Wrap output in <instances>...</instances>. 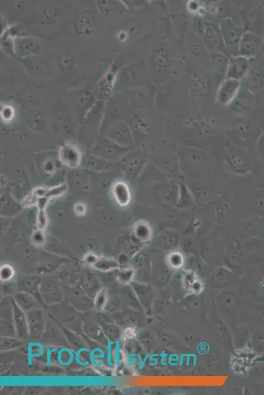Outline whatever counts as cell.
Masks as SVG:
<instances>
[{"instance_id": "cell-3", "label": "cell", "mask_w": 264, "mask_h": 395, "mask_svg": "<svg viewBox=\"0 0 264 395\" xmlns=\"http://www.w3.org/2000/svg\"><path fill=\"white\" fill-rule=\"evenodd\" d=\"M67 190V185L66 184H62L57 186V187L50 188V189H48L45 197L48 198V199L52 198L58 197V196L65 193Z\"/></svg>"}, {"instance_id": "cell-1", "label": "cell", "mask_w": 264, "mask_h": 395, "mask_svg": "<svg viewBox=\"0 0 264 395\" xmlns=\"http://www.w3.org/2000/svg\"><path fill=\"white\" fill-rule=\"evenodd\" d=\"M60 158L64 165L72 169L78 167L81 162L79 151L72 148H64L62 149Z\"/></svg>"}, {"instance_id": "cell-2", "label": "cell", "mask_w": 264, "mask_h": 395, "mask_svg": "<svg viewBox=\"0 0 264 395\" xmlns=\"http://www.w3.org/2000/svg\"><path fill=\"white\" fill-rule=\"evenodd\" d=\"M113 194L115 199L121 206H125L128 204L129 196L128 189L124 183L119 182L114 186Z\"/></svg>"}, {"instance_id": "cell-4", "label": "cell", "mask_w": 264, "mask_h": 395, "mask_svg": "<svg viewBox=\"0 0 264 395\" xmlns=\"http://www.w3.org/2000/svg\"><path fill=\"white\" fill-rule=\"evenodd\" d=\"M39 213L38 214L37 226L40 230H43L48 225V218L46 214V207H38Z\"/></svg>"}]
</instances>
